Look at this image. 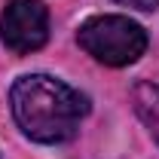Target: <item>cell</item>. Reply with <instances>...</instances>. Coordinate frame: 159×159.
I'll list each match as a JSON object with an SVG mask.
<instances>
[{
    "instance_id": "6da1fadb",
    "label": "cell",
    "mask_w": 159,
    "mask_h": 159,
    "mask_svg": "<svg viewBox=\"0 0 159 159\" xmlns=\"http://www.w3.org/2000/svg\"><path fill=\"white\" fill-rule=\"evenodd\" d=\"M9 107L19 129L37 144H61L77 135L89 98L49 74L19 77L9 89Z\"/></svg>"
},
{
    "instance_id": "7a4b0ae2",
    "label": "cell",
    "mask_w": 159,
    "mask_h": 159,
    "mask_svg": "<svg viewBox=\"0 0 159 159\" xmlns=\"http://www.w3.org/2000/svg\"><path fill=\"white\" fill-rule=\"evenodd\" d=\"M77 43L107 67H125L147 49V31L129 16H92L80 25Z\"/></svg>"
},
{
    "instance_id": "3957f363",
    "label": "cell",
    "mask_w": 159,
    "mask_h": 159,
    "mask_svg": "<svg viewBox=\"0 0 159 159\" xmlns=\"http://www.w3.org/2000/svg\"><path fill=\"white\" fill-rule=\"evenodd\" d=\"M0 37L9 52L28 55L49 40V9L43 0H9L0 21Z\"/></svg>"
},
{
    "instance_id": "277c9868",
    "label": "cell",
    "mask_w": 159,
    "mask_h": 159,
    "mask_svg": "<svg viewBox=\"0 0 159 159\" xmlns=\"http://www.w3.org/2000/svg\"><path fill=\"white\" fill-rule=\"evenodd\" d=\"M132 104H135V113L141 116V122L147 125V132L153 135V141L159 144V86L156 83H147L141 80L132 89Z\"/></svg>"
},
{
    "instance_id": "5b68a950",
    "label": "cell",
    "mask_w": 159,
    "mask_h": 159,
    "mask_svg": "<svg viewBox=\"0 0 159 159\" xmlns=\"http://www.w3.org/2000/svg\"><path fill=\"white\" fill-rule=\"evenodd\" d=\"M119 6H132V9H141V12H153L159 6V0H113Z\"/></svg>"
}]
</instances>
